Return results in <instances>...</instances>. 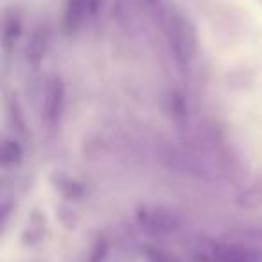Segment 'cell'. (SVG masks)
I'll return each mask as SVG.
<instances>
[{
  "mask_svg": "<svg viewBox=\"0 0 262 262\" xmlns=\"http://www.w3.org/2000/svg\"><path fill=\"white\" fill-rule=\"evenodd\" d=\"M260 2H262V0H260Z\"/></svg>",
  "mask_w": 262,
  "mask_h": 262,
  "instance_id": "cell-12",
  "label": "cell"
},
{
  "mask_svg": "<svg viewBox=\"0 0 262 262\" xmlns=\"http://www.w3.org/2000/svg\"><path fill=\"white\" fill-rule=\"evenodd\" d=\"M22 146L16 140H4L0 144V162L4 167H15L22 162Z\"/></svg>",
  "mask_w": 262,
  "mask_h": 262,
  "instance_id": "cell-7",
  "label": "cell"
},
{
  "mask_svg": "<svg viewBox=\"0 0 262 262\" xmlns=\"http://www.w3.org/2000/svg\"><path fill=\"white\" fill-rule=\"evenodd\" d=\"M63 102H65V84L58 76H54L47 81V86H45L43 112H41V117H43L45 122L52 124L59 119Z\"/></svg>",
  "mask_w": 262,
  "mask_h": 262,
  "instance_id": "cell-3",
  "label": "cell"
},
{
  "mask_svg": "<svg viewBox=\"0 0 262 262\" xmlns=\"http://www.w3.org/2000/svg\"><path fill=\"white\" fill-rule=\"evenodd\" d=\"M169 45L180 65H190L198 54V31L189 16L182 13H171L165 20Z\"/></svg>",
  "mask_w": 262,
  "mask_h": 262,
  "instance_id": "cell-1",
  "label": "cell"
},
{
  "mask_svg": "<svg viewBox=\"0 0 262 262\" xmlns=\"http://www.w3.org/2000/svg\"><path fill=\"white\" fill-rule=\"evenodd\" d=\"M49 45V31L45 26H40L33 31V34L29 36V41H27L26 47V58L31 65H40V61L43 59L45 51H47Z\"/></svg>",
  "mask_w": 262,
  "mask_h": 262,
  "instance_id": "cell-6",
  "label": "cell"
},
{
  "mask_svg": "<svg viewBox=\"0 0 262 262\" xmlns=\"http://www.w3.org/2000/svg\"><path fill=\"white\" fill-rule=\"evenodd\" d=\"M90 15L88 0H67L63 9L61 29L67 36H74L83 27L86 16Z\"/></svg>",
  "mask_w": 262,
  "mask_h": 262,
  "instance_id": "cell-4",
  "label": "cell"
},
{
  "mask_svg": "<svg viewBox=\"0 0 262 262\" xmlns=\"http://www.w3.org/2000/svg\"><path fill=\"white\" fill-rule=\"evenodd\" d=\"M59 190H61L65 196L69 198H77L83 194V187L79 183H76L74 180L65 178V180H59Z\"/></svg>",
  "mask_w": 262,
  "mask_h": 262,
  "instance_id": "cell-9",
  "label": "cell"
},
{
  "mask_svg": "<svg viewBox=\"0 0 262 262\" xmlns=\"http://www.w3.org/2000/svg\"><path fill=\"white\" fill-rule=\"evenodd\" d=\"M102 2H104V0H88V9H90V16L99 15V11H101V8H102Z\"/></svg>",
  "mask_w": 262,
  "mask_h": 262,
  "instance_id": "cell-11",
  "label": "cell"
},
{
  "mask_svg": "<svg viewBox=\"0 0 262 262\" xmlns=\"http://www.w3.org/2000/svg\"><path fill=\"white\" fill-rule=\"evenodd\" d=\"M24 33V20L18 8H11L6 11L4 24H2V47L6 52H11L18 43Z\"/></svg>",
  "mask_w": 262,
  "mask_h": 262,
  "instance_id": "cell-5",
  "label": "cell"
},
{
  "mask_svg": "<svg viewBox=\"0 0 262 262\" xmlns=\"http://www.w3.org/2000/svg\"><path fill=\"white\" fill-rule=\"evenodd\" d=\"M201 262H262V251L237 243H212L200 250Z\"/></svg>",
  "mask_w": 262,
  "mask_h": 262,
  "instance_id": "cell-2",
  "label": "cell"
},
{
  "mask_svg": "<svg viewBox=\"0 0 262 262\" xmlns=\"http://www.w3.org/2000/svg\"><path fill=\"white\" fill-rule=\"evenodd\" d=\"M147 258H149V262H178L174 257H171V255L162 253V251H158V250H151V251H147Z\"/></svg>",
  "mask_w": 262,
  "mask_h": 262,
  "instance_id": "cell-10",
  "label": "cell"
},
{
  "mask_svg": "<svg viewBox=\"0 0 262 262\" xmlns=\"http://www.w3.org/2000/svg\"><path fill=\"white\" fill-rule=\"evenodd\" d=\"M142 223L149 226V228L158 230V232H164V230H174L176 228L174 217H171V215L165 214V212H158V210L146 212V214H144V217H142Z\"/></svg>",
  "mask_w": 262,
  "mask_h": 262,
  "instance_id": "cell-8",
  "label": "cell"
}]
</instances>
